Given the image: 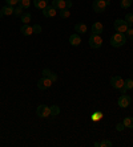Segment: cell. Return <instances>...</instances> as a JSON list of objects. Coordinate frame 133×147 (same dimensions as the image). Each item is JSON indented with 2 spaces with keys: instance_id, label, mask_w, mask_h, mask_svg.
Segmentation results:
<instances>
[{
  "instance_id": "cell-23",
  "label": "cell",
  "mask_w": 133,
  "mask_h": 147,
  "mask_svg": "<svg viewBox=\"0 0 133 147\" xmlns=\"http://www.w3.org/2000/svg\"><path fill=\"white\" fill-rule=\"evenodd\" d=\"M19 4H20L24 9H27V8H29V5H31V0H20Z\"/></svg>"
},
{
  "instance_id": "cell-4",
  "label": "cell",
  "mask_w": 133,
  "mask_h": 147,
  "mask_svg": "<svg viewBox=\"0 0 133 147\" xmlns=\"http://www.w3.org/2000/svg\"><path fill=\"white\" fill-rule=\"evenodd\" d=\"M113 27H115V29H116V32H120V33H125L126 29L129 28V25H128V23H126L125 20H121V19H117L116 21H115V24H113Z\"/></svg>"
},
{
  "instance_id": "cell-14",
  "label": "cell",
  "mask_w": 133,
  "mask_h": 147,
  "mask_svg": "<svg viewBox=\"0 0 133 147\" xmlns=\"http://www.w3.org/2000/svg\"><path fill=\"white\" fill-rule=\"evenodd\" d=\"M11 15H14V7L5 5V7H3V9L0 11V17L1 16H11Z\"/></svg>"
},
{
  "instance_id": "cell-24",
  "label": "cell",
  "mask_w": 133,
  "mask_h": 147,
  "mask_svg": "<svg viewBox=\"0 0 133 147\" xmlns=\"http://www.w3.org/2000/svg\"><path fill=\"white\" fill-rule=\"evenodd\" d=\"M125 89L126 90H129V89H133V80L132 78H128V80H125Z\"/></svg>"
},
{
  "instance_id": "cell-5",
  "label": "cell",
  "mask_w": 133,
  "mask_h": 147,
  "mask_svg": "<svg viewBox=\"0 0 133 147\" xmlns=\"http://www.w3.org/2000/svg\"><path fill=\"white\" fill-rule=\"evenodd\" d=\"M89 45L92 47V48H100L102 45V38L100 34H95L92 33L91 34V37H89Z\"/></svg>"
},
{
  "instance_id": "cell-10",
  "label": "cell",
  "mask_w": 133,
  "mask_h": 147,
  "mask_svg": "<svg viewBox=\"0 0 133 147\" xmlns=\"http://www.w3.org/2000/svg\"><path fill=\"white\" fill-rule=\"evenodd\" d=\"M102 31H104V25H102L100 21H96V23H93V25H92V33L101 34Z\"/></svg>"
},
{
  "instance_id": "cell-8",
  "label": "cell",
  "mask_w": 133,
  "mask_h": 147,
  "mask_svg": "<svg viewBox=\"0 0 133 147\" xmlns=\"http://www.w3.org/2000/svg\"><path fill=\"white\" fill-rule=\"evenodd\" d=\"M130 97L129 96H126V94H123V96L119 98V101H117V103H119V106L120 107H128L130 105Z\"/></svg>"
},
{
  "instance_id": "cell-6",
  "label": "cell",
  "mask_w": 133,
  "mask_h": 147,
  "mask_svg": "<svg viewBox=\"0 0 133 147\" xmlns=\"http://www.w3.org/2000/svg\"><path fill=\"white\" fill-rule=\"evenodd\" d=\"M52 80L49 78V77H43L41 80H39V82H38V88L40 90H45V89H49L52 86Z\"/></svg>"
},
{
  "instance_id": "cell-12",
  "label": "cell",
  "mask_w": 133,
  "mask_h": 147,
  "mask_svg": "<svg viewBox=\"0 0 133 147\" xmlns=\"http://www.w3.org/2000/svg\"><path fill=\"white\" fill-rule=\"evenodd\" d=\"M69 42H71V45H73V47H78V45L81 44V37H80L77 33H73V34H71V37H69Z\"/></svg>"
},
{
  "instance_id": "cell-27",
  "label": "cell",
  "mask_w": 133,
  "mask_h": 147,
  "mask_svg": "<svg viewBox=\"0 0 133 147\" xmlns=\"http://www.w3.org/2000/svg\"><path fill=\"white\" fill-rule=\"evenodd\" d=\"M19 1L20 0H5L7 5H10V7H16L17 4H19Z\"/></svg>"
},
{
  "instance_id": "cell-25",
  "label": "cell",
  "mask_w": 133,
  "mask_h": 147,
  "mask_svg": "<svg viewBox=\"0 0 133 147\" xmlns=\"http://www.w3.org/2000/svg\"><path fill=\"white\" fill-rule=\"evenodd\" d=\"M125 21L128 23V25H133V13H128L125 16Z\"/></svg>"
},
{
  "instance_id": "cell-7",
  "label": "cell",
  "mask_w": 133,
  "mask_h": 147,
  "mask_svg": "<svg viewBox=\"0 0 133 147\" xmlns=\"http://www.w3.org/2000/svg\"><path fill=\"white\" fill-rule=\"evenodd\" d=\"M36 114L40 118H47V117L51 115V109L49 106H45V105H40V106L36 109Z\"/></svg>"
},
{
  "instance_id": "cell-31",
  "label": "cell",
  "mask_w": 133,
  "mask_h": 147,
  "mask_svg": "<svg viewBox=\"0 0 133 147\" xmlns=\"http://www.w3.org/2000/svg\"><path fill=\"white\" fill-rule=\"evenodd\" d=\"M49 78L52 80V82L57 81V76H56V73H52V72H51V74H49Z\"/></svg>"
},
{
  "instance_id": "cell-1",
  "label": "cell",
  "mask_w": 133,
  "mask_h": 147,
  "mask_svg": "<svg viewBox=\"0 0 133 147\" xmlns=\"http://www.w3.org/2000/svg\"><path fill=\"white\" fill-rule=\"evenodd\" d=\"M125 42H126L125 34L120 33V32H116V33L110 37V45H112V47H115V48H120V47H123Z\"/></svg>"
},
{
  "instance_id": "cell-11",
  "label": "cell",
  "mask_w": 133,
  "mask_h": 147,
  "mask_svg": "<svg viewBox=\"0 0 133 147\" xmlns=\"http://www.w3.org/2000/svg\"><path fill=\"white\" fill-rule=\"evenodd\" d=\"M43 15L45 17H53L56 15V8H53L52 5H47V7L43 9Z\"/></svg>"
},
{
  "instance_id": "cell-3",
  "label": "cell",
  "mask_w": 133,
  "mask_h": 147,
  "mask_svg": "<svg viewBox=\"0 0 133 147\" xmlns=\"http://www.w3.org/2000/svg\"><path fill=\"white\" fill-rule=\"evenodd\" d=\"M108 5H109V4L106 3L105 0H95L92 4V8L95 12H97V13H102V12L106 9Z\"/></svg>"
},
{
  "instance_id": "cell-29",
  "label": "cell",
  "mask_w": 133,
  "mask_h": 147,
  "mask_svg": "<svg viewBox=\"0 0 133 147\" xmlns=\"http://www.w3.org/2000/svg\"><path fill=\"white\" fill-rule=\"evenodd\" d=\"M124 129H125V125H124L123 122H121V123H117V125H116V130L117 131H123Z\"/></svg>"
},
{
  "instance_id": "cell-17",
  "label": "cell",
  "mask_w": 133,
  "mask_h": 147,
  "mask_svg": "<svg viewBox=\"0 0 133 147\" xmlns=\"http://www.w3.org/2000/svg\"><path fill=\"white\" fill-rule=\"evenodd\" d=\"M123 123L125 125V127H128V129H133V118L132 117H125Z\"/></svg>"
},
{
  "instance_id": "cell-33",
  "label": "cell",
  "mask_w": 133,
  "mask_h": 147,
  "mask_svg": "<svg viewBox=\"0 0 133 147\" xmlns=\"http://www.w3.org/2000/svg\"><path fill=\"white\" fill-rule=\"evenodd\" d=\"M71 7H72V1H71V0H67V8L69 9Z\"/></svg>"
},
{
  "instance_id": "cell-19",
  "label": "cell",
  "mask_w": 133,
  "mask_h": 147,
  "mask_svg": "<svg viewBox=\"0 0 133 147\" xmlns=\"http://www.w3.org/2000/svg\"><path fill=\"white\" fill-rule=\"evenodd\" d=\"M133 0H121V3H120V7L123 8V9H126V8H129L132 5Z\"/></svg>"
},
{
  "instance_id": "cell-16",
  "label": "cell",
  "mask_w": 133,
  "mask_h": 147,
  "mask_svg": "<svg viewBox=\"0 0 133 147\" xmlns=\"http://www.w3.org/2000/svg\"><path fill=\"white\" fill-rule=\"evenodd\" d=\"M35 7L39 8V9H44L48 5V0H33Z\"/></svg>"
},
{
  "instance_id": "cell-13",
  "label": "cell",
  "mask_w": 133,
  "mask_h": 147,
  "mask_svg": "<svg viewBox=\"0 0 133 147\" xmlns=\"http://www.w3.org/2000/svg\"><path fill=\"white\" fill-rule=\"evenodd\" d=\"M20 32L24 36H31L33 33V27H31V25H28V24H23V27L20 28Z\"/></svg>"
},
{
  "instance_id": "cell-20",
  "label": "cell",
  "mask_w": 133,
  "mask_h": 147,
  "mask_svg": "<svg viewBox=\"0 0 133 147\" xmlns=\"http://www.w3.org/2000/svg\"><path fill=\"white\" fill-rule=\"evenodd\" d=\"M49 109H51V117H57L59 114H60V107L56 106V105L51 106Z\"/></svg>"
},
{
  "instance_id": "cell-28",
  "label": "cell",
  "mask_w": 133,
  "mask_h": 147,
  "mask_svg": "<svg viewBox=\"0 0 133 147\" xmlns=\"http://www.w3.org/2000/svg\"><path fill=\"white\" fill-rule=\"evenodd\" d=\"M112 146V142L108 139H104L102 142H100V147H110Z\"/></svg>"
},
{
  "instance_id": "cell-34",
  "label": "cell",
  "mask_w": 133,
  "mask_h": 147,
  "mask_svg": "<svg viewBox=\"0 0 133 147\" xmlns=\"http://www.w3.org/2000/svg\"><path fill=\"white\" fill-rule=\"evenodd\" d=\"M95 147H100V142H96V143H95Z\"/></svg>"
},
{
  "instance_id": "cell-22",
  "label": "cell",
  "mask_w": 133,
  "mask_h": 147,
  "mask_svg": "<svg viewBox=\"0 0 133 147\" xmlns=\"http://www.w3.org/2000/svg\"><path fill=\"white\" fill-rule=\"evenodd\" d=\"M60 16H61L63 19H68V17L71 16V11H69L68 8H65V9H61V11H60Z\"/></svg>"
},
{
  "instance_id": "cell-9",
  "label": "cell",
  "mask_w": 133,
  "mask_h": 147,
  "mask_svg": "<svg viewBox=\"0 0 133 147\" xmlns=\"http://www.w3.org/2000/svg\"><path fill=\"white\" fill-rule=\"evenodd\" d=\"M52 7L61 11L67 8V0H52Z\"/></svg>"
},
{
  "instance_id": "cell-15",
  "label": "cell",
  "mask_w": 133,
  "mask_h": 147,
  "mask_svg": "<svg viewBox=\"0 0 133 147\" xmlns=\"http://www.w3.org/2000/svg\"><path fill=\"white\" fill-rule=\"evenodd\" d=\"M87 25L84 24V23H77V24H75V31L77 32V33H87Z\"/></svg>"
},
{
  "instance_id": "cell-26",
  "label": "cell",
  "mask_w": 133,
  "mask_h": 147,
  "mask_svg": "<svg viewBox=\"0 0 133 147\" xmlns=\"http://www.w3.org/2000/svg\"><path fill=\"white\" fill-rule=\"evenodd\" d=\"M125 37L129 38V40H133V29H132V28H128V29H126Z\"/></svg>"
},
{
  "instance_id": "cell-30",
  "label": "cell",
  "mask_w": 133,
  "mask_h": 147,
  "mask_svg": "<svg viewBox=\"0 0 133 147\" xmlns=\"http://www.w3.org/2000/svg\"><path fill=\"white\" fill-rule=\"evenodd\" d=\"M41 32V27L39 24H35L33 25V33H40Z\"/></svg>"
},
{
  "instance_id": "cell-18",
  "label": "cell",
  "mask_w": 133,
  "mask_h": 147,
  "mask_svg": "<svg viewBox=\"0 0 133 147\" xmlns=\"http://www.w3.org/2000/svg\"><path fill=\"white\" fill-rule=\"evenodd\" d=\"M31 19H32V15L29 13V12H27V13H23V15H21V21H23V24H29Z\"/></svg>"
},
{
  "instance_id": "cell-32",
  "label": "cell",
  "mask_w": 133,
  "mask_h": 147,
  "mask_svg": "<svg viewBox=\"0 0 133 147\" xmlns=\"http://www.w3.org/2000/svg\"><path fill=\"white\" fill-rule=\"evenodd\" d=\"M49 74H51V70L45 68L44 70H43V76H44V77H49Z\"/></svg>"
},
{
  "instance_id": "cell-35",
  "label": "cell",
  "mask_w": 133,
  "mask_h": 147,
  "mask_svg": "<svg viewBox=\"0 0 133 147\" xmlns=\"http://www.w3.org/2000/svg\"><path fill=\"white\" fill-rule=\"evenodd\" d=\"M105 1H106V3H108V4H109V3H110V0H105Z\"/></svg>"
},
{
  "instance_id": "cell-21",
  "label": "cell",
  "mask_w": 133,
  "mask_h": 147,
  "mask_svg": "<svg viewBox=\"0 0 133 147\" xmlns=\"http://www.w3.org/2000/svg\"><path fill=\"white\" fill-rule=\"evenodd\" d=\"M23 11H24V8L21 7L20 4H17L16 7L14 8V15L15 16H21V15H23Z\"/></svg>"
},
{
  "instance_id": "cell-2",
  "label": "cell",
  "mask_w": 133,
  "mask_h": 147,
  "mask_svg": "<svg viewBox=\"0 0 133 147\" xmlns=\"http://www.w3.org/2000/svg\"><path fill=\"white\" fill-rule=\"evenodd\" d=\"M110 85L115 88V89H119L121 90V93L123 94H125L126 89H125V80H123L120 76H113L112 78H110Z\"/></svg>"
}]
</instances>
